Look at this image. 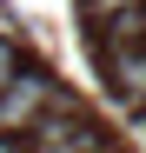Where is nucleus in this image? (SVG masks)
Masks as SVG:
<instances>
[{"label": "nucleus", "instance_id": "nucleus-2", "mask_svg": "<svg viewBox=\"0 0 146 153\" xmlns=\"http://www.w3.org/2000/svg\"><path fill=\"white\" fill-rule=\"evenodd\" d=\"M53 73H40V67H20L7 87H0V133H27V126L53 107Z\"/></svg>", "mask_w": 146, "mask_h": 153}, {"label": "nucleus", "instance_id": "nucleus-1", "mask_svg": "<svg viewBox=\"0 0 146 153\" xmlns=\"http://www.w3.org/2000/svg\"><path fill=\"white\" fill-rule=\"evenodd\" d=\"M33 153H106V140L73 107V93H53V107L33 120Z\"/></svg>", "mask_w": 146, "mask_h": 153}, {"label": "nucleus", "instance_id": "nucleus-5", "mask_svg": "<svg viewBox=\"0 0 146 153\" xmlns=\"http://www.w3.org/2000/svg\"><path fill=\"white\" fill-rule=\"evenodd\" d=\"M93 13H106V20H119V13H133V7H146V0H86Z\"/></svg>", "mask_w": 146, "mask_h": 153}, {"label": "nucleus", "instance_id": "nucleus-3", "mask_svg": "<svg viewBox=\"0 0 146 153\" xmlns=\"http://www.w3.org/2000/svg\"><path fill=\"white\" fill-rule=\"evenodd\" d=\"M106 73L126 100H146V47H106Z\"/></svg>", "mask_w": 146, "mask_h": 153}, {"label": "nucleus", "instance_id": "nucleus-4", "mask_svg": "<svg viewBox=\"0 0 146 153\" xmlns=\"http://www.w3.org/2000/svg\"><path fill=\"white\" fill-rule=\"evenodd\" d=\"M13 73H20V47H13L7 33H0V87H7V80H13Z\"/></svg>", "mask_w": 146, "mask_h": 153}]
</instances>
